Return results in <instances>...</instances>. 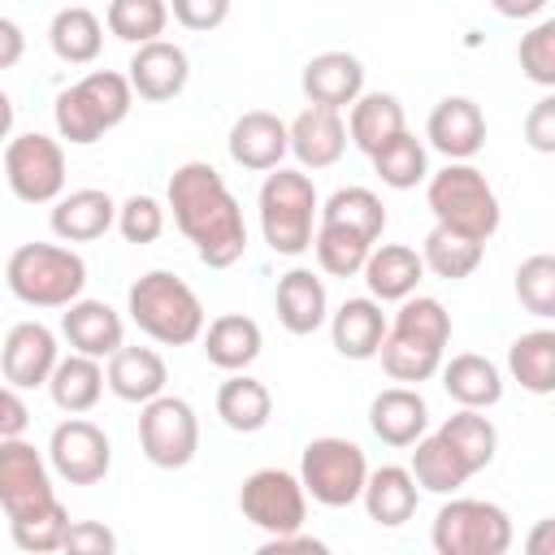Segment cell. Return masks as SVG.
<instances>
[{
    "label": "cell",
    "instance_id": "obj_1",
    "mask_svg": "<svg viewBox=\"0 0 555 555\" xmlns=\"http://www.w3.org/2000/svg\"><path fill=\"white\" fill-rule=\"evenodd\" d=\"M173 225L186 234V243L195 247V256L208 269H230L243 260L247 251V221L238 199L230 195L225 178L208 165V160H186L169 173L165 186Z\"/></svg>",
    "mask_w": 555,
    "mask_h": 555
},
{
    "label": "cell",
    "instance_id": "obj_2",
    "mask_svg": "<svg viewBox=\"0 0 555 555\" xmlns=\"http://www.w3.org/2000/svg\"><path fill=\"white\" fill-rule=\"evenodd\" d=\"M134 108V87L130 74H113V69H91L87 78H78L74 87L56 91L52 100V121L56 134L74 147H87L95 139H104L108 130H117Z\"/></svg>",
    "mask_w": 555,
    "mask_h": 555
},
{
    "label": "cell",
    "instance_id": "obj_3",
    "mask_svg": "<svg viewBox=\"0 0 555 555\" xmlns=\"http://www.w3.org/2000/svg\"><path fill=\"white\" fill-rule=\"evenodd\" d=\"M126 312L160 347H186V343L204 338V304L169 269H147L126 291Z\"/></svg>",
    "mask_w": 555,
    "mask_h": 555
},
{
    "label": "cell",
    "instance_id": "obj_4",
    "mask_svg": "<svg viewBox=\"0 0 555 555\" xmlns=\"http://www.w3.org/2000/svg\"><path fill=\"white\" fill-rule=\"evenodd\" d=\"M4 286L30 308H69L82 299L87 260L61 243H22L4 260Z\"/></svg>",
    "mask_w": 555,
    "mask_h": 555
},
{
    "label": "cell",
    "instance_id": "obj_5",
    "mask_svg": "<svg viewBox=\"0 0 555 555\" xmlns=\"http://www.w3.org/2000/svg\"><path fill=\"white\" fill-rule=\"evenodd\" d=\"M260 234L278 256H304L317 238L312 221L321 217V199L317 186L304 169H269V178L260 182Z\"/></svg>",
    "mask_w": 555,
    "mask_h": 555
},
{
    "label": "cell",
    "instance_id": "obj_6",
    "mask_svg": "<svg viewBox=\"0 0 555 555\" xmlns=\"http://www.w3.org/2000/svg\"><path fill=\"white\" fill-rule=\"evenodd\" d=\"M425 204L434 212L438 225L460 230L468 238H490L499 230V195L486 182V173L468 160H447L438 173H429L425 182Z\"/></svg>",
    "mask_w": 555,
    "mask_h": 555
},
{
    "label": "cell",
    "instance_id": "obj_7",
    "mask_svg": "<svg viewBox=\"0 0 555 555\" xmlns=\"http://www.w3.org/2000/svg\"><path fill=\"white\" fill-rule=\"evenodd\" d=\"M369 473H373V468H369L360 442L338 438V434L312 438V442L304 447V455H299L304 490H308V499L321 503V507H351V503H360Z\"/></svg>",
    "mask_w": 555,
    "mask_h": 555
},
{
    "label": "cell",
    "instance_id": "obj_8",
    "mask_svg": "<svg viewBox=\"0 0 555 555\" xmlns=\"http://www.w3.org/2000/svg\"><path fill=\"white\" fill-rule=\"evenodd\" d=\"M516 529L499 503L486 499H451L438 507L429 542L438 555H503Z\"/></svg>",
    "mask_w": 555,
    "mask_h": 555
},
{
    "label": "cell",
    "instance_id": "obj_9",
    "mask_svg": "<svg viewBox=\"0 0 555 555\" xmlns=\"http://www.w3.org/2000/svg\"><path fill=\"white\" fill-rule=\"evenodd\" d=\"M4 182L22 204H56L65 195V147L39 130L13 134L4 143Z\"/></svg>",
    "mask_w": 555,
    "mask_h": 555
},
{
    "label": "cell",
    "instance_id": "obj_10",
    "mask_svg": "<svg viewBox=\"0 0 555 555\" xmlns=\"http://www.w3.org/2000/svg\"><path fill=\"white\" fill-rule=\"evenodd\" d=\"M238 512H243V520H251L269 538L304 529V520H308L304 477L299 473H286V468H256L238 486Z\"/></svg>",
    "mask_w": 555,
    "mask_h": 555
},
{
    "label": "cell",
    "instance_id": "obj_11",
    "mask_svg": "<svg viewBox=\"0 0 555 555\" xmlns=\"http://www.w3.org/2000/svg\"><path fill=\"white\" fill-rule=\"evenodd\" d=\"M139 447L156 468H186L199 451V416L178 395H156L139 412Z\"/></svg>",
    "mask_w": 555,
    "mask_h": 555
},
{
    "label": "cell",
    "instance_id": "obj_12",
    "mask_svg": "<svg viewBox=\"0 0 555 555\" xmlns=\"http://www.w3.org/2000/svg\"><path fill=\"white\" fill-rule=\"evenodd\" d=\"M52 503H61V499L52 490L43 455L26 438H0V507H4V520L35 516Z\"/></svg>",
    "mask_w": 555,
    "mask_h": 555
},
{
    "label": "cell",
    "instance_id": "obj_13",
    "mask_svg": "<svg viewBox=\"0 0 555 555\" xmlns=\"http://www.w3.org/2000/svg\"><path fill=\"white\" fill-rule=\"evenodd\" d=\"M48 464L69 486H95L113 468V442L100 425H91L82 416H69L48 438Z\"/></svg>",
    "mask_w": 555,
    "mask_h": 555
},
{
    "label": "cell",
    "instance_id": "obj_14",
    "mask_svg": "<svg viewBox=\"0 0 555 555\" xmlns=\"http://www.w3.org/2000/svg\"><path fill=\"white\" fill-rule=\"evenodd\" d=\"M56 364H61V347H56V334L43 321H17V325H9L4 351H0V369H4V382L9 386H17V390L48 386V377H52Z\"/></svg>",
    "mask_w": 555,
    "mask_h": 555
},
{
    "label": "cell",
    "instance_id": "obj_15",
    "mask_svg": "<svg viewBox=\"0 0 555 555\" xmlns=\"http://www.w3.org/2000/svg\"><path fill=\"white\" fill-rule=\"evenodd\" d=\"M425 139L447 160H473L486 147V113H481V104L468 100V95L438 100L429 121H425Z\"/></svg>",
    "mask_w": 555,
    "mask_h": 555
},
{
    "label": "cell",
    "instance_id": "obj_16",
    "mask_svg": "<svg viewBox=\"0 0 555 555\" xmlns=\"http://www.w3.org/2000/svg\"><path fill=\"white\" fill-rule=\"evenodd\" d=\"M130 87L139 100L147 104H165L173 95H182L186 78H191V61L178 43L169 39H152V43H139L134 56H130Z\"/></svg>",
    "mask_w": 555,
    "mask_h": 555
},
{
    "label": "cell",
    "instance_id": "obj_17",
    "mask_svg": "<svg viewBox=\"0 0 555 555\" xmlns=\"http://www.w3.org/2000/svg\"><path fill=\"white\" fill-rule=\"evenodd\" d=\"M225 147H230V160H234V165L256 169V173H269V169H278V165L286 160V152H291V126H286L282 117L264 113V108H251V113H243V117L230 126Z\"/></svg>",
    "mask_w": 555,
    "mask_h": 555
},
{
    "label": "cell",
    "instance_id": "obj_18",
    "mask_svg": "<svg viewBox=\"0 0 555 555\" xmlns=\"http://www.w3.org/2000/svg\"><path fill=\"white\" fill-rule=\"evenodd\" d=\"M117 208H121V204H113L108 191H100V186H78V191L61 195V199L52 204L48 225H52V234H56L61 243H95V238H104V234L117 225Z\"/></svg>",
    "mask_w": 555,
    "mask_h": 555
},
{
    "label": "cell",
    "instance_id": "obj_19",
    "mask_svg": "<svg viewBox=\"0 0 555 555\" xmlns=\"http://www.w3.org/2000/svg\"><path fill=\"white\" fill-rule=\"evenodd\" d=\"M369 429L386 447H416L429 429V403L416 386H386L369 403Z\"/></svg>",
    "mask_w": 555,
    "mask_h": 555
},
{
    "label": "cell",
    "instance_id": "obj_20",
    "mask_svg": "<svg viewBox=\"0 0 555 555\" xmlns=\"http://www.w3.org/2000/svg\"><path fill=\"white\" fill-rule=\"evenodd\" d=\"M386 330L390 325H386L382 299H373V295L343 299L338 312H330V338H334V351L343 360H373V356H382Z\"/></svg>",
    "mask_w": 555,
    "mask_h": 555
},
{
    "label": "cell",
    "instance_id": "obj_21",
    "mask_svg": "<svg viewBox=\"0 0 555 555\" xmlns=\"http://www.w3.org/2000/svg\"><path fill=\"white\" fill-rule=\"evenodd\" d=\"M308 104H325V108H351L360 95H364V65L360 56L351 52H317L308 65H304V78H299Z\"/></svg>",
    "mask_w": 555,
    "mask_h": 555
},
{
    "label": "cell",
    "instance_id": "obj_22",
    "mask_svg": "<svg viewBox=\"0 0 555 555\" xmlns=\"http://www.w3.org/2000/svg\"><path fill=\"white\" fill-rule=\"evenodd\" d=\"M347 121L338 108L325 104H308L295 121H291V152L304 169H330L343 160L347 152Z\"/></svg>",
    "mask_w": 555,
    "mask_h": 555
},
{
    "label": "cell",
    "instance_id": "obj_23",
    "mask_svg": "<svg viewBox=\"0 0 555 555\" xmlns=\"http://www.w3.org/2000/svg\"><path fill=\"white\" fill-rule=\"evenodd\" d=\"M273 308H278V321H282L286 334L308 338V334H317V330L330 321V295H325V282H321L312 269H291V273L278 278Z\"/></svg>",
    "mask_w": 555,
    "mask_h": 555
},
{
    "label": "cell",
    "instance_id": "obj_24",
    "mask_svg": "<svg viewBox=\"0 0 555 555\" xmlns=\"http://www.w3.org/2000/svg\"><path fill=\"white\" fill-rule=\"evenodd\" d=\"M61 334L74 351L95 356V360H108L113 351L126 347V325L104 299H74L61 312Z\"/></svg>",
    "mask_w": 555,
    "mask_h": 555
},
{
    "label": "cell",
    "instance_id": "obj_25",
    "mask_svg": "<svg viewBox=\"0 0 555 555\" xmlns=\"http://www.w3.org/2000/svg\"><path fill=\"white\" fill-rule=\"evenodd\" d=\"M364 286L373 299L382 304H403L408 295H416L421 278H425V256L408 243H382L369 251L364 260Z\"/></svg>",
    "mask_w": 555,
    "mask_h": 555
},
{
    "label": "cell",
    "instance_id": "obj_26",
    "mask_svg": "<svg viewBox=\"0 0 555 555\" xmlns=\"http://www.w3.org/2000/svg\"><path fill=\"white\" fill-rule=\"evenodd\" d=\"M369 520H377L382 529H399L416 516V503H421V481L412 477V468L403 464H382L369 473L364 481V494H360Z\"/></svg>",
    "mask_w": 555,
    "mask_h": 555
},
{
    "label": "cell",
    "instance_id": "obj_27",
    "mask_svg": "<svg viewBox=\"0 0 555 555\" xmlns=\"http://www.w3.org/2000/svg\"><path fill=\"white\" fill-rule=\"evenodd\" d=\"M260 347H264V334H260V325H256L251 317H243V312H221V317H212L208 330H204V356H208V364H217V369H225V373L251 369V364L260 360Z\"/></svg>",
    "mask_w": 555,
    "mask_h": 555
},
{
    "label": "cell",
    "instance_id": "obj_28",
    "mask_svg": "<svg viewBox=\"0 0 555 555\" xmlns=\"http://www.w3.org/2000/svg\"><path fill=\"white\" fill-rule=\"evenodd\" d=\"M169 369L152 347H121L108 356V390L126 403H152L156 395H165Z\"/></svg>",
    "mask_w": 555,
    "mask_h": 555
},
{
    "label": "cell",
    "instance_id": "obj_29",
    "mask_svg": "<svg viewBox=\"0 0 555 555\" xmlns=\"http://www.w3.org/2000/svg\"><path fill=\"white\" fill-rule=\"evenodd\" d=\"M104 386H108V369H100V360H95V356H82V351H69V356L52 369V377H48L52 403H56L61 412H69V416L91 412V408L100 403Z\"/></svg>",
    "mask_w": 555,
    "mask_h": 555
},
{
    "label": "cell",
    "instance_id": "obj_30",
    "mask_svg": "<svg viewBox=\"0 0 555 555\" xmlns=\"http://www.w3.org/2000/svg\"><path fill=\"white\" fill-rule=\"evenodd\" d=\"M442 390L460 403V408H494L503 399V373L494 360L477 356V351H460L442 364Z\"/></svg>",
    "mask_w": 555,
    "mask_h": 555
},
{
    "label": "cell",
    "instance_id": "obj_31",
    "mask_svg": "<svg viewBox=\"0 0 555 555\" xmlns=\"http://www.w3.org/2000/svg\"><path fill=\"white\" fill-rule=\"evenodd\" d=\"M217 416L225 429L234 434H260L273 416V395L264 382H256L247 369L243 373H230L221 386H217Z\"/></svg>",
    "mask_w": 555,
    "mask_h": 555
},
{
    "label": "cell",
    "instance_id": "obj_32",
    "mask_svg": "<svg viewBox=\"0 0 555 555\" xmlns=\"http://www.w3.org/2000/svg\"><path fill=\"white\" fill-rule=\"evenodd\" d=\"M403 130H408V117H403L399 95L390 91H364L347 113V134L364 156H373L382 143H390Z\"/></svg>",
    "mask_w": 555,
    "mask_h": 555
},
{
    "label": "cell",
    "instance_id": "obj_33",
    "mask_svg": "<svg viewBox=\"0 0 555 555\" xmlns=\"http://www.w3.org/2000/svg\"><path fill=\"white\" fill-rule=\"evenodd\" d=\"M507 373L529 395H555V330H529L507 347Z\"/></svg>",
    "mask_w": 555,
    "mask_h": 555
},
{
    "label": "cell",
    "instance_id": "obj_34",
    "mask_svg": "<svg viewBox=\"0 0 555 555\" xmlns=\"http://www.w3.org/2000/svg\"><path fill=\"white\" fill-rule=\"evenodd\" d=\"M48 43H52V52H56L65 65H91V61L100 56V48H104V26H100V17H95L91 9L69 4V9H61V13L52 17Z\"/></svg>",
    "mask_w": 555,
    "mask_h": 555
},
{
    "label": "cell",
    "instance_id": "obj_35",
    "mask_svg": "<svg viewBox=\"0 0 555 555\" xmlns=\"http://www.w3.org/2000/svg\"><path fill=\"white\" fill-rule=\"evenodd\" d=\"M481 251H486L481 238H468V234L447 230V225H438V221H434V230H429L425 243H421L425 269H429L434 278H442V282H464V278L481 264Z\"/></svg>",
    "mask_w": 555,
    "mask_h": 555
},
{
    "label": "cell",
    "instance_id": "obj_36",
    "mask_svg": "<svg viewBox=\"0 0 555 555\" xmlns=\"http://www.w3.org/2000/svg\"><path fill=\"white\" fill-rule=\"evenodd\" d=\"M438 434L447 438V447H451L473 473L490 468V460H494V451H499V429H494L490 416H481V408H460L455 416H447V421L438 425Z\"/></svg>",
    "mask_w": 555,
    "mask_h": 555
},
{
    "label": "cell",
    "instance_id": "obj_37",
    "mask_svg": "<svg viewBox=\"0 0 555 555\" xmlns=\"http://www.w3.org/2000/svg\"><path fill=\"white\" fill-rule=\"evenodd\" d=\"M369 160H373V173H377L390 191H412V186L429 182V156H425V143H421L412 130H403V134H395L390 143H382Z\"/></svg>",
    "mask_w": 555,
    "mask_h": 555
},
{
    "label": "cell",
    "instance_id": "obj_38",
    "mask_svg": "<svg viewBox=\"0 0 555 555\" xmlns=\"http://www.w3.org/2000/svg\"><path fill=\"white\" fill-rule=\"evenodd\" d=\"M412 477H416L421 490H429V494H455V490L473 477V468L447 447L442 434H425V438L416 442V451H412Z\"/></svg>",
    "mask_w": 555,
    "mask_h": 555
},
{
    "label": "cell",
    "instance_id": "obj_39",
    "mask_svg": "<svg viewBox=\"0 0 555 555\" xmlns=\"http://www.w3.org/2000/svg\"><path fill=\"white\" fill-rule=\"evenodd\" d=\"M373 247H377L373 238H364V234H356L347 225H334V221H321L317 225V238H312L317 264L330 278H356V273H364V260H369Z\"/></svg>",
    "mask_w": 555,
    "mask_h": 555
},
{
    "label": "cell",
    "instance_id": "obj_40",
    "mask_svg": "<svg viewBox=\"0 0 555 555\" xmlns=\"http://www.w3.org/2000/svg\"><path fill=\"white\" fill-rule=\"evenodd\" d=\"M442 351H447V347H434V343L403 338V334H390V330H386V343H382V369H386L390 382L421 386V382H429L434 373H442Z\"/></svg>",
    "mask_w": 555,
    "mask_h": 555
},
{
    "label": "cell",
    "instance_id": "obj_41",
    "mask_svg": "<svg viewBox=\"0 0 555 555\" xmlns=\"http://www.w3.org/2000/svg\"><path fill=\"white\" fill-rule=\"evenodd\" d=\"M321 221H334V225H347V230H356V234H364V238H382V230H386V208H382V199L369 191V186H338L325 204H321Z\"/></svg>",
    "mask_w": 555,
    "mask_h": 555
},
{
    "label": "cell",
    "instance_id": "obj_42",
    "mask_svg": "<svg viewBox=\"0 0 555 555\" xmlns=\"http://www.w3.org/2000/svg\"><path fill=\"white\" fill-rule=\"evenodd\" d=\"M169 0H108V35H117L121 43H152L165 35L169 26Z\"/></svg>",
    "mask_w": 555,
    "mask_h": 555
},
{
    "label": "cell",
    "instance_id": "obj_43",
    "mask_svg": "<svg viewBox=\"0 0 555 555\" xmlns=\"http://www.w3.org/2000/svg\"><path fill=\"white\" fill-rule=\"evenodd\" d=\"M390 334L447 347V343H451V312H447L442 299H434V295H408V299L399 304L395 321H390Z\"/></svg>",
    "mask_w": 555,
    "mask_h": 555
},
{
    "label": "cell",
    "instance_id": "obj_44",
    "mask_svg": "<svg viewBox=\"0 0 555 555\" xmlns=\"http://www.w3.org/2000/svg\"><path fill=\"white\" fill-rule=\"evenodd\" d=\"M69 512L65 503H52L35 516H22V520H9V538L17 551L26 555H48V551H65V533H69Z\"/></svg>",
    "mask_w": 555,
    "mask_h": 555
},
{
    "label": "cell",
    "instance_id": "obj_45",
    "mask_svg": "<svg viewBox=\"0 0 555 555\" xmlns=\"http://www.w3.org/2000/svg\"><path fill=\"white\" fill-rule=\"evenodd\" d=\"M516 299L525 312L542 317V321H555V256L551 251H538V256H525L516 264Z\"/></svg>",
    "mask_w": 555,
    "mask_h": 555
},
{
    "label": "cell",
    "instance_id": "obj_46",
    "mask_svg": "<svg viewBox=\"0 0 555 555\" xmlns=\"http://www.w3.org/2000/svg\"><path fill=\"white\" fill-rule=\"evenodd\" d=\"M516 61H520V74H525L529 82L555 91V17H542V22H533V26L520 35Z\"/></svg>",
    "mask_w": 555,
    "mask_h": 555
},
{
    "label": "cell",
    "instance_id": "obj_47",
    "mask_svg": "<svg viewBox=\"0 0 555 555\" xmlns=\"http://www.w3.org/2000/svg\"><path fill=\"white\" fill-rule=\"evenodd\" d=\"M117 230L126 243L134 247H147L165 234V204L156 195H130L121 208H117Z\"/></svg>",
    "mask_w": 555,
    "mask_h": 555
},
{
    "label": "cell",
    "instance_id": "obj_48",
    "mask_svg": "<svg viewBox=\"0 0 555 555\" xmlns=\"http://www.w3.org/2000/svg\"><path fill=\"white\" fill-rule=\"evenodd\" d=\"M169 9L178 17V26H186L195 35H208L230 17V0H169Z\"/></svg>",
    "mask_w": 555,
    "mask_h": 555
},
{
    "label": "cell",
    "instance_id": "obj_49",
    "mask_svg": "<svg viewBox=\"0 0 555 555\" xmlns=\"http://www.w3.org/2000/svg\"><path fill=\"white\" fill-rule=\"evenodd\" d=\"M65 551L69 555H113L117 551V533L104 529L100 520H74L65 533Z\"/></svg>",
    "mask_w": 555,
    "mask_h": 555
},
{
    "label": "cell",
    "instance_id": "obj_50",
    "mask_svg": "<svg viewBox=\"0 0 555 555\" xmlns=\"http://www.w3.org/2000/svg\"><path fill=\"white\" fill-rule=\"evenodd\" d=\"M525 143L542 156H555V91L525 113Z\"/></svg>",
    "mask_w": 555,
    "mask_h": 555
},
{
    "label": "cell",
    "instance_id": "obj_51",
    "mask_svg": "<svg viewBox=\"0 0 555 555\" xmlns=\"http://www.w3.org/2000/svg\"><path fill=\"white\" fill-rule=\"evenodd\" d=\"M26 425H30V412L22 403V390L4 382V390H0V438H22Z\"/></svg>",
    "mask_w": 555,
    "mask_h": 555
},
{
    "label": "cell",
    "instance_id": "obj_52",
    "mask_svg": "<svg viewBox=\"0 0 555 555\" xmlns=\"http://www.w3.org/2000/svg\"><path fill=\"white\" fill-rule=\"evenodd\" d=\"M286 551H304V555H325L330 546H325L321 538H308L304 529H295V533H278V538H264V546H260V555H286Z\"/></svg>",
    "mask_w": 555,
    "mask_h": 555
},
{
    "label": "cell",
    "instance_id": "obj_53",
    "mask_svg": "<svg viewBox=\"0 0 555 555\" xmlns=\"http://www.w3.org/2000/svg\"><path fill=\"white\" fill-rule=\"evenodd\" d=\"M0 43H4L0 48V69H13L22 61V43H26L22 39V26L13 17H0Z\"/></svg>",
    "mask_w": 555,
    "mask_h": 555
},
{
    "label": "cell",
    "instance_id": "obj_54",
    "mask_svg": "<svg viewBox=\"0 0 555 555\" xmlns=\"http://www.w3.org/2000/svg\"><path fill=\"white\" fill-rule=\"evenodd\" d=\"M525 551H529V555H555V516H546V520H538V525L529 529Z\"/></svg>",
    "mask_w": 555,
    "mask_h": 555
},
{
    "label": "cell",
    "instance_id": "obj_55",
    "mask_svg": "<svg viewBox=\"0 0 555 555\" xmlns=\"http://www.w3.org/2000/svg\"><path fill=\"white\" fill-rule=\"evenodd\" d=\"M490 4H494L499 17H512V22H520V17H538V13L546 9V0H490Z\"/></svg>",
    "mask_w": 555,
    "mask_h": 555
}]
</instances>
